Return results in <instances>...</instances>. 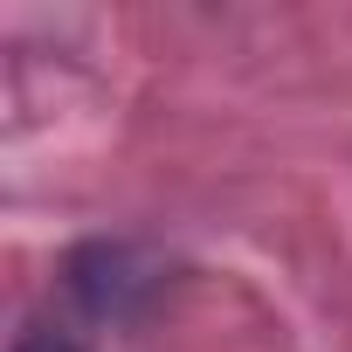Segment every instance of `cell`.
Here are the masks:
<instances>
[{"instance_id":"obj_1","label":"cell","mask_w":352,"mask_h":352,"mask_svg":"<svg viewBox=\"0 0 352 352\" xmlns=\"http://www.w3.org/2000/svg\"><path fill=\"white\" fill-rule=\"evenodd\" d=\"M21 352H76V345L56 338V331H35V338H21Z\"/></svg>"}]
</instances>
